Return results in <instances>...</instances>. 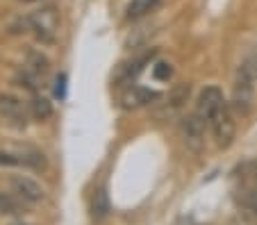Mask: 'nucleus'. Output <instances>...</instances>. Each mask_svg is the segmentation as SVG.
<instances>
[{
	"mask_svg": "<svg viewBox=\"0 0 257 225\" xmlns=\"http://www.w3.org/2000/svg\"><path fill=\"white\" fill-rule=\"evenodd\" d=\"M28 25L37 39L44 41V44H50V41H55V35H57L59 28L57 12L53 7H44V10L34 12L32 16H28Z\"/></svg>",
	"mask_w": 257,
	"mask_h": 225,
	"instance_id": "f257e3e1",
	"label": "nucleus"
},
{
	"mask_svg": "<svg viewBox=\"0 0 257 225\" xmlns=\"http://www.w3.org/2000/svg\"><path fill=\"white\" fill-rule=\"evenodd\" d=\"M209 123L200 116L198 112L187 114L182 121H180V137L187 143V148L198 152L205 146V130H207Z\"/></svg>",
	"mask_w": 257,
	"mask_h": 225,
	"instance_id": "f03ea898",
	"label": "nucleus"
},
{
	"mask_svg": "<svg viewBox=\"0 0 257 225\" xmlns=\"http://www.w3.org/2000/svg\"><path fill=\"white\" fill-rule=\"evenodd\" d=\"M28 107L21 98L12 96V93H0V118L7 123V125L16 127V130H23L28 125Z\"/></svg>",
	"mask_w": 257,
	"mask_h": 225,
	"instance_id": "7ed1b4c3",
	"label": "nucleus"
},
{
	"mask_svg": "<svg viewBox=\"0 0 257 225\" xmlns=\"http://www.w3.org/2000/svg\"><path fill=\"white\" fill-rule=\"evenodd\" d=\"M252 82H255V78H252L250 71L241 64L237 71V78H234V87H232V107L237 109L239 114H246L248 109H250Z\"/></svg>",
	"mask_w": 257,
	"mask_h": 225,
	"instance_id": "20e7f679",
	"label": "nucleus"
},
{
	"mask_svg": "<svg viewBox=\"0 0 257 225\" xmlns=\"http://www.w3.org/2000/svg\"><path fill=\"white\" fill-rule=\"evenodd\" d=\"M209 127L214 132V139H216L218 148H228L234 139V118H232V107L225 105L216 116L209 121Z\"/></svg>",
	"mask_w": 257,
	"mask_h": 225,
	"instance_id": "39448f33",
	"label": "nucleus"
},
{
	"mask_svg": "<svg viewBox=\"0 0 257 225\" xmlns=\"http://www.w3.org/2000/svg\"><path fill=\"white\" fill-rule=\"evenodd\" d=\"M225 98H223V91L218 87H205L203 91H200L198 96V103H196V112L200 114V116L205 118V121H212L214 116H216L221 109L225 107Z\"/></svg>",
	"mask_w": 257,
	"mask_h": 225,
	"instance_id": "423d86ee",
	"label": "nucleus"
},
{
	"mask_svg": "<svg viewBox=\"0 0 257 225\" xmlns=\"http://www.w3.org/2000/svg\"><path fill=\"white\" fill-rule=\"evenodd\" d=\"M10 186H12V191H14L16 196L25 202V205H34V202L44 200V189H41L34 180H30V177H25V175L10 177Z\"/></svg>",
	"mask_w": 257,
	"mask_h": 225,
	"instance_id": "0eeeda50",
	"label": "nucleus"
},
{
	"mask_svg": "<svg viewBox=\"0 0 257 225\" xmlns=\"http://www.w3.org/2000/svg\"><path fill=\"white\" fill-rule=\"evenodd\" d=\"M162 0H132L125 10V19L127 21H139L144 16H148L151 12H155L160 7Z\"/></svg>",
	"mask_w": 257,
	"mask_h": 225,
	"instance_id": "6e6552de",
	"label": "nucleus"
},
{
	"mask_svg": "<svg viewBox=\"0 0 257 225\" xmlns=\"http://www.w3.org/2000/svg\"><path fill=\"white\" fill-rule=\"evenodd\" d=\"M107 214H109V196H107V191L100 186V189L93 191V196H91V218L98 223Z\"/></svg>",
	"mask_w": 257,
	"mask_h": 225,
	"instance_id": "1a4fd4ad",
	"label": "nucleus"
},
{
	"mask_svg": "<svg viewBox=\"0 0 257 225\" xmlns=\"http://www.w3.org/2000/svg\"><path fill=\"white\" fill-rule=\"evenodd\" d=\"M23 207H25V202L16 196L14 191H12V193L0 191V211H3V214H19Z\"/></svg>",
	"mask_w": 257,
	"mask_h": 225,
	"instance_id": "9d476101",
	"label": "nucleus"
},
{
	"mask_svg": "<svg viewBox=\"0 0 257 225\" xmlns=\"http://www.w3.org/2000/svg\"><path fill=\"white\" fill-rule=\"evenodd\" d=\"M30 114H32L37 121H46V118H50V114H53V105H50V100L44 98V96H34L32 103H30Z\"/></svg>",
	"mask_w": 257,
	"mask_h": 225,
	"instance_id": "9b49d317",
	"label": "nucleus"
},
{
	"mask_svg": "<svg viewBox=\"0 0 257 225\" xmlns=\"http://www.w3.org/2000/svg\"><path fill=\"white\" fill-rule=\"evenodd\" d=\"M28 69L34 78H44L48 73V59L44 57L41 53H30L28 57Z\"/></svg>",
	"mask_w": 257,
	"mask_h": 225,
	"instance_id": "f8f14e48",
	"label": "nucleus"
},
{
	"mask_svg": "<svg viewBox=\"0 0 257 225\" xmlns=\"http://www.w3.org/2000/svg\"><path fill=\"white\" fill-rule=\"evenodd\" d=\"M241 205L248 214H252L257 218V186H246L241 191Z\"/></svg>",
	"mask_w": 257,
	"mask_h": 225,
	"instance_id": "ddd939ff",
	"label": "nucleus"
},
{
	"mask_svg": "<svg viewBox=\"0 0 257 225\" xmlns=\"http://www.w3.org/2000/svg\"><path fill=\"white\" fill-rule=\"evenodd\" d=\"M153 75H155L157 80H162V82H166V80H169L171 75H173V69H171V64L160 62V64L155 66V69H153Z\"/></svg>",
	"mask_w": 257,
	"mask_h": 225,
	"instance_id": "4468645a",
	"label": "nucleus"
},
{
	"mask_svg": "<svg viewBox=\"0 0 257 225\" xmlns=\"http://www.w3.org/2000/svg\"><path fill=\"white\" fill-rule=\"evenodd\" d=\"M243 66L250 71V75L255 78V82H257V44L250 48V53H248V57H246V62H243Z\"/></svg>",
	"mask_w": 257,
	"mask_h": 225,
	"instance_id": "2eb2a0df",
	"label": "nucleus"
},
{
	"mask_svg": "<svg viewBox=\"0 0 257 225\" xmlns=\"http://www.w3.org/2000/svg\"><path fill=\"white\" fill-rule=\"evenodd\" d=\"M12 164H23V162H21V159H16L14 155H10V152L0 150V166H12Z\"/></svg>",
	"mask_w": 257,
	"mask_h": 225,
	"instance_id": "dca6fc26",
	"label": "nucleus"
},
{
	"mask_svg": "<svg viewBox=\"0 0 257 225\" xmlns=\"http://www.w3.org/2000/svg\"><path fill=\"white\" fill-rule=\"evenodd\" d=\"M12 225H28V223H21V220H19V223H12Z\"/></svg>",
	"mask_w": 257,
	"mask_h": 225,
	"instance_id": "f3484780",
	"label": "nucleus"
},
{
	"mask_svg": "<svg viewBox=\"0 0 257 225\" xmlns=\"http://www.w3.org/2000/svg\"><path fill=\"white\" fill-rule=\"evenodd\" d=\"M255 173H257V164H255Z\"/></svg>",
	"mask_w": 257,
	"mask_h": 225,
	"instance_id": "a211bd4d",
	"label": "nucleus"
},
{
	"mask_svg": "<svg viewBox=\"0 0 257 225\" xmlns=\"http://www.w3.org/2000/svg\"><path fill=\"white\" fill-rule=\"evenodd\" d=\"M25 3H30V0H25Z\"/></svg>",
	"mask_w": 257,
	"mask_h": 225,
	"instance_id": "6ab92c4d",
	"label": "nucleus"
}]
</instances>
